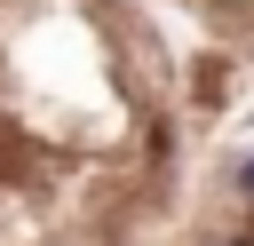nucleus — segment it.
<instances>
[{
  "instance_id": "nucleus-1",
  "label": "nucleus",
  "mask_w": 254,
  "mask_h": 246,
  "mask_svg": "<svg viewBox=\"0 0 254 246\" xmlns=\"http://www.w3.org/2000/svg\"><path fill=\"white\" fill-rule=\"evenodd\" d=\"M198 151V63L151 0H0V246H159Z\"/></svg>"
},
{
  "instance_id": "nucleus-2",
  "label": "nucleus",
  "mask_w": 254,
  "mask_h": 246,
  "mask_svg": "<svg viewBox=\"0 0 254 246\" xmlns=\"http://www.w3.org/2000/svg\"><path fill=\"white\" fill-rule=\"evenodd\" d=\"M175 246H254V135H238L198 175V190H183Z\"/></svg>"
},
{
  "instance_id": "nucleus-3",
  "label": "nucleus",
  "mask_w": 254,
  "mask_h": 246,
  "mask_svg": "<svg viewBox=\"0 0 254 246\" xmlns=\"http://www.w3.org/2000/svg\"><path fill=\"white\" fill-rule=\"evenodd\" d=\"M175 40H190L214 63H254V0H151Z\"/></svg>"
}]
</instances>
